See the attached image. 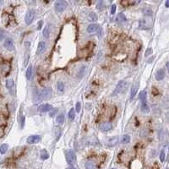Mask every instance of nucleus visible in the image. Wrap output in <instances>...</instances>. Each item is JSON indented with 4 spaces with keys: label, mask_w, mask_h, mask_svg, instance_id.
<instances>
[{
    "label": "nucleus",
    "mask_w": 169,
    "mask_h": 169,
    "mask_svg": "<svg viewBox=\"0 0 169 169\" xmlns=\"http://www.w3.org/2000/svg\"><path fill=\"white\" fill-rule=\"evenodd\" d=\"M128 83L124 80H121L118 82V84L117 85L116 88L114 89V90L112 93V97H115V96H118L120 93H122L126 88H127Z\"/></svg>",
    "instance_id": "f257e3e1"
},
{
    "label": "nucleus",
    "mask_w": 169,
    "mask_h": 169,
    "mask_svg": "<svg viewBox=\"0 0 169 169\" xmlns=\"http://www.w3.org/2000/svg\"><path fill=\"white\" fill-rule=\"evenodd\" d=\"M55 7V10L58 13H61V12L64 11L68 7V3L64 0H58V1H56L54 4Z\"/></svg>",
    "instance_id": "f03ea898"
},
{
    "label": "nucleus",
    "mask_w": 169,
    "mask_h": 169,
    "mask_svg": "<svg viewBox=\"0 0 169 169\" xmlns=\"http://www.w3.org/2000/svg\"><path fill=\"white\" fill-rule=\"evenodd\" d=\"M36 16V11L34 9H29L26 12V15H25V21H26V25H31L33 22L34 19Z\"/></svg>",
    "instance_id": "7ed1b4c3"
},
{
    "label": "nucleus",
    "mask_w": 169,
    "mask_h": 169,
    "mask_svg": "<svg viewBox=\"0 0 169 169\" xmlns=\"http://www.w3.org/2000/svg\"><path fill=\"white\" fill-rule=\"evenodd\" d=\"M3 47L9 51H14L15 50V45H14L13 40L11 38H6L3 42Z\"/></svg>",
    "instance_id": "20e7f679"
},
{
    "label": "nucleus",
    "mask_w": 169,
    "mask_h": 169,
    "mask_svg": "<svg viewBox=\"0 0 169 169\" xmlns=\"http://www.w3.org/2000/svg\"><path fill=\"white\" fill-rule=\"evenodd\" d=\"M52 93H53V90L51 87H46L41 91V96L42 99H48L51 97Z\"/></svg>",
    "instance_id": "39448f33"
},
{
    "label": "nucleus",
    "mask_w": 169,
    "mask_h": 169,
    "mask_svg": "<svg viewBox=\"0 0 169 169\" xmlns=\"http://www.w3.org/2000/svg\"><path fill=\"white\" fill-rule=\"evenodd\" d=\"M6 87L8 89V90L9 91V93L12 96H14L15 94V82H14L13 79H9L6 81Z\"/></svg>",
    "instance_id": "423d86ee"
},
{
    "label": "nucleus",
    "mask_w": 169,
    "mask_h": 169,
    "mask_svg": "<svg viewBox=\"0 0 169 169\" xmlns=\"http://www.w3.org/2000/svg\"><path fill=\"white\" fill-rule=\"evenodd\" d=\"M67 158H68V161H69V162L70 163L71 166H73V165H74L76 163V156H75V153L72 150H69V151H68Z\"/></svg>",
    "instance_id": "0eeeda50"
},
{
    "label": "nucleus",
    "mask_w": 169,
    "mask_h": 169,
    "mask_svg": "<svg viewBox=\"0 0 169 169\" xmlns=\"http://www.w3.org/2000/svg\"><path fill=\"white\" fill-rule=\"evenodd\" d=\"M112 124L109 122H105V123H101V124L99 125V129H100L101 131H103V132H107V131H109L110 129H112Z\"/></svg>",
    "instance_id": "6e6552de"
},
{
    "label": "nucleus",
    "mask_w": 169,
    "mask_h": 169,
    "mask_svg": "<svg viewBox=\"0 0 169 169\" xmlns=\"http://www.w3.org/2000/svg\"><path fill=\"white\" fill-rule=\"evenodd\" d=\"M41 140V136L38 134L36 135H31L27 138L26 141H27L28 144H35V143H38Z\"/></svg>",
    "instance_id": "1a4fd4ad"
},
{
    "label": "nucleus",
    "mask_w": 169,
    "mask_h": 169,
    "mask_svg": "<svg viewBox=\"0 0 169 169\" xmlns=\"http://www.w3.org/2000/svg\"><path fill=\"white\" fill-rule=\"evenodd\" d=\"M53 109V107L50 104H42L39 107L38 110L40 113H47V112H50Z\"/></svg>",
    "instance_id": "9d476101"
},
{
    "label": "nucleus",
    "mask_w": 169,
    "mask_h": 169,
    "mask_svg": "<svg viewBox=\"0 0 169 169\" xmlns=\"http://www.w3.org/2000/svg\"><path fill=\"white\" fill-rule=\"evenodd\" d=\"M46 50V43L44 42H40L38 44V47H37L36 50V55H41L45 52Z\"/></svg>",
    "instance_id": "9b49d317"
},
{
    "label": "nucleus",
    "mask_w": 169,
    "mask_h": 169,
    "mask_svg": "<svg viewBox=\"0 0 169 169\" xmlns=\"http://www.w3.org/2000/svg\"><path fill=\"white\" fill-rule=\"evenodd\" d=\"M99 29V26L97 24H90L87 26L86 28V31L88 33H93V32H96Z\"/></svg>",
    "instance_id": "f8f14e48"
},
{
    "label": "nucleus",
    "mask_w": 169,
    "mask_h": 169,
    "mask_svg": "<svg viewBox=\"0 0 169 169\" xmlns=\"http://www.w3.org/2000/svg\"><path fill=\"white\" fill-rule=\"evenodd\" d=\"M155 77H156V79L157 80H159V81L162 80L165 77L164 69H159V70H157V72H156V74H155Z\"/></svg>",
    "instance_id": "ddd939ff"
},
{
    "label": "nucleus",
    "mask_w": 169,
    "mask_h": 169,
    "mask_svg": "<svg viewBox=\"0 0 169 169\" xmlns=\"http://www.w3.org/2000/svg\"><path fill=\"white\" fill-rule=\"evenodd\" d=\"M141 112L144 113H148L150 112V107L147 104L146 100L141 101Z\"/></svg>",
    "instance_id": "4468645a"
},
{
    "label": "nucleus",
    "mask_w": 169,
    "mask_h": 169,
    "mask_svg": "<svg viewBox=\"0 0 169 169\" xmlns=\"http://www.w3.org/2000/svg\"><path fill=\"white\" fill-rule=\"evenodd\" d=\"M137 83H134V85H132L131 87V90H130V100H133L134 97H135L136 95V92H137Z\"/></svg>",
    "instance_id": "2eb2a0df"
},
{
    "label": "nucleus",
    "mask_w": 169,
    "mask_h": 169,
    "mask_svg": "<svg viewBox=\"0 0 169 169\" xmlns=\"http://www.w3.org/2000/svg\"><path fill=\"white\" fill-rule=\"evenodd\" d=\"M118 136H114V137H113V138H111L107 141V146H109V147L114 146L117 144V142H118Z\"/></svg>",
    "instance_id": "dca6fc26"
},
{
    "label": "nucleus",
    "mask_w": 169,
    "mask_h": 169,
    "mask_svg": "<svg viewBox=\"0 0 169 169\" xmlns=\"http://www.w3.org/2000/svg\"><path fill=\"white\" fill-rule=\"evenodd\" d=\"M31 75H32V66H31V65H30V66L27 68V69H26V79H27L28 80H31Z\"/></svg>",
    "instance_id": "f3484780"
},
{
    "label": "nucleus",
    "mask_w": 169,
    "mask_h": 169,
    "mask_svg": "<svg viewBox=\"0 0 169 169\" xmlns=\"http://www.w3.org/2000/svg\"><path fill=\"white\" fill-rule=\"evenodd\" d=\"M64 120H65V118H64L63 113H60V114H58V117L56 118V122L58 123V124H63V123H64Z\"/></svg>",
    "instance_id": "a211bd4d"
},
{
    "label": "nucleus",
    "mask_w": 169,
    "mask_h": 169,
    "mask_svg": "<svg viewBox=\"0 0 169 169\" xmlns=\"http://www.w3.org/2000/svg\"><path fill=\"white\" fill-rule=\"evenodd\" d=\"M42 35L45 38H49V36H50V29H49L48 26H46L44 27L43 31H42Z\"/></svg>",
    "instance_id": "6ab92c4d"
},
{
    "label": "nucleus",
    "mask_w": 169,
    "mask_h": 169,
    "mask_svg": "<svg viewBox=\"0 0 169 169\" xmlns=\"http://www.w3.org/2000/svg\"><path fill=\"white\" fill-rule=\"evenodd\" d=\"M48 158H49L48 152H47L45 149H43V150L41 151V159H42V160H47V159H48Z\"/></svg>",
    "instance_id": "aec40b11"
},
{
    "label": "nucleus",
    "mask_w": 169,
    "mask_h": 169,
    "mask_svg": "<svg viewBox=\"0 0 169 169\" xmlns=\"http://www.w3.org/2000/svg\"><path fill=\"white\" fill-rule=\"evenodd\" d=\"M85 169H96L95 164L90 161H87L85 163Z\"/></svg>",
    "instance_id": "412c9836"
},
{
    "label": "nucleus",
    "mask_w": 169,
    "mask_h": 169,
    "mask_svg": "<svg viewBox=\"0 0 169 169\" xmlns=\"http://www.w3.org/2000/svg\"><path fill=\"white\" fill-rule=\"evenodd\" d=\"M130 141V137L128 134H124L123 135L122 139H121V143L122 144H128Z\"/></svg>",
    "instance_id": "4be33fe9"
},
{
    "label": "nucleus",
    "mask_w": 169,
    "mask_h": 169,
    "mask_svg": "<svg viewBox=\"0 0 169 169\" xmlns=\"http://www.w3.org/2000/svg\"><path fill=\"white\" fill-rule=\"evenodd\" d=\"M68 117H69V120H74V118H75V111H74V108H71V109L69 110Z\"/></svg>",
    "instance_id": "5701e85b"
},
{
    "label": "nucleus",
    "mask_w": 169,
    "mask_h": 169,
    "mask_svg": "<svg viewBox=\"0 0 169 169\" xmlns=\"http://www.w3.org/2000/svg\"><path fill=\"white\" fill-rule=\"evenodd\" d=\"M139 98H140L141 101L146 100V98H147V92H146V90H142V91H140V94H139Z\"/></svg>",
    "instance_id": "b1692460"
},
{
    "label": "nucleus",
    "mask_w": 169,
    "mask_h": 169,
    "mask_svg": "<svg viewBox=\"0 0 169 169\" xmlns=\"http://www.w3.org/2000/svg\"><path fill=\"white\" fill-rule=\"evenodd\" d=\"M57 87H58V90L59 92H63L64 90V84L63 81H58L57 84Z\"/></svg>",
    "instance_id": "393cba45"
},
{
    "label": "nucleus",
    "mask_w": 169,
    "mask_h": 169,
    "mask_svg": "<svg viewBox=\"0 0 169 169\" xmlns=\"http://www.w3.org/2000/svg\"><path fill=\"white\" fill-rule=\"evenodd\" d=\"M116 19L118 21H121V22H123V21L127 20V18H126V16L123 13H120V14H118V15L117 16Z\"/></svg>",
    "instance_id": "a878e982"
},
{
    "label": "nucleus",
    "mask_w": 169,
    "mask_h": 169,
    "mask_svg": "<svg viewBox=\"0 0 169 169\" xmlns=\"http://www.w3.org/2000/svg\"><path fill=\"white\" fill-rule=\"evenodd\" d=\"M8 145L7 144H3V145L0 146V153L1 154H4V153H6L7 150H8Z\"/></svg>",
    "instance_id": "bb28decb"
},
{
    "label": "nucleus",
    "mask_w": 169,
    "mask_h": 169,
    "mask_svg": "<svg viewBox=\"0 0 169 169\" xmlns=\"http://www.w3.org/2000/svg\"><path fill=\"white\" fill-rule=\"evenodd\" d=\"M140 29H148L149 26L146 25V23H145V20H140Z\"/></svg>",
    "instance_id": "cd10ccee"
},
{
    "label": "nucleus",
    "mask_w": 169,
    "mask_h": 169,
    "mask_svg": "<svg viewBox=\"0 0 169 169\" xmlns=\"http://www.w3.org/2000/svg\"><path fill=\"white\" fill-rule=\"evenodd\" d=\"M89 19L91 21H96L97 20V15L95 13H90V15H89Z\"/></svg>",
    "instance_id": "c85d7f7f"
},
{
    "label": "nucleus",
    "mask_w": 169,
    "mask_h": 169,
    "mask_svg": "<svg viewBox=\"0 0 169 169\" xmlns=\"http://www.w3.org/2000/svg\"><path fill=\"white\" fill-rule=\"evenodd\" d=\"M135 2H132V1H122L121 2V4L122 5H125V6H129V5L131 4H134Z\"/></svg>",
    "instance_id": "c756f323"
},
{
    "label": "nucleus",
    "mask_w": 169,
    "mask_h": 169,
    "mask_svg": "<svg viewBox=\"0 0 169 169\" xmlns=\"http://www.w3.org/2000/svg\"><path fill=\"white\" fill-rule=\"evenodd\" d=\"M165 157H166V154H165V151H161V153H160V160H161V162H163L165 160Z\"/></svg>",
    "instance_id": "7c9ffc66"
},
{
    "label": "nucleus",
    "mask_w": 169,
    "mask_h": 169,
    "mask_svg": "<svg viewBox=\"0 0 169 169\" xmlns=\"http://www.w3.org/2000/svg\"><path fill=\"white\" fill-rule=\"evenodd\" d=\"M143 12L145 15H148V16H151V15H152V11L150 9H145L143 10Z\"/></svg>",
    "instance_id": "2f4dec72"
},
{
    "label": "nucleus",
    "mask_w": 169,
    "mask_h": 169,
    "mask_svg": "<svg viewBox=\"0 0 169 169\" xmlns=\"http://www.w3.org/2000/svg\"><path fill=\"white\" fill-rule=\"evenodd\" d=\"M80 107H81V106H80V102H76V104H75V109H76V112L77 113H79L80 111Z\"/></svg>",
    "instance_id": "473e14b6"
},
{
    "label": "nucleus",
    "mask_w": 169,
    "mask_h": 169,
    "mask_svg": "<svg viewBox=\"0 0 169 169\" xmlns=\"http://www.w3.org/2000/svg\"><path fill=\"white\" fill-rule=\"evenodd\" d=\"M151 53H152V49L151 48H148V49H146V51H145V57H148V56H150Z\"/></svg>",
    "instance_id": "72a5a7b5"
},
{
    "label": "nucleus",
    "mask_w": 169,
    "mask_h": 169,
    "mask_svg": "<svg viewBox=\"0 0 169 169\" xmlns=\"http://www.w3.org/2000/svg\"><path fill=\"white\" fill-rule=\"evenodd\" d=\"M55 134H56V135H58V137H59L60 134H61V130L58 127L55 128Z\"/></svg>",
    "instance_id": "f704fd0d"
},
{
    "label": "nucleus",
    "mask_w": 169,
    "mask_h": 169,
    "mask_svg": "<svg viewBox=\"0 0 169 169\" xmlns=\"http://www.w3.org/2000/svg\"><path fill=\"white\" fill-rule=\"evenodd\" d=\"M115 12H116V5L113 4V5H112V7H111V15L115 14Z\"/></svg>",
    "instance_id": "c9c22d12"
},
{
    "label": "nucleus",
    "mask_w": 169,
    "mask_h": 169,
    "mask_svg": "<svg viewBox=\"0 0 169 169\" xmlns=\"http://www.w3.org/2000/svg\"><path fill=\"white\" fill-rule=\"evenodd\" d=\"M24 125H25V117L22 116L21 117V120H20V127L21 129L24 128Z\"/></svg>",
    "instance_id": "e433bc0d"
},
{
    "label": "nucleus",
    "mask_w": 169,
    "mask_h": 169,
    "mask_svg": "<svg viewBox=\"0 0 169 169\" xmlns=\"http://www.w3.org/2000/svg\"><path fill=\"white\" fill-rule=\"evenodd\" d=\"M3 37H4V32H3V31L0 30V41L3 40Z\"/></svg>",
    "instance_id": "4c0bfd02"
},
{
    "label": "nucleus",
    "mask_w": 169,
    "mask_h": 169,
    "mask_svg": "<svg viewBox=\"0 0 169 169\" xmlns=\"http://www.w3.org/2000/svg\"><path fill=\"white\" fill-rule=\"evenodd\" d=\"M42 24H43V21H42V20H40V21L38 22V30H41V29H42Z\"/></svg>",
    "instance_id": "58836bf2"
},
{
    "label": "nucleus",
    "mask_w": 169,
    "mask_h": 169,
    "mask_svg": "<svg viewBox=\"0 0 169 169\" xmlns=\"http://www.w3.org/2000/svg\"><path fill=\"white\" fill-rule=\"evenodd\" d=\"M57 112V109H53V112H52V113H50V116L51 117H53L54 116V113H56Z\"/></svg>",
    "instance_id": "ea45409f"
},
{
    "label": "nucleus",
    "mask_w": 169,
    "mask_h": 169,
    "mask_svg": "<svg viewBox=\"0 0 169 169\" xmlns=\"http://www.w3.org/2000/svg\"><path fill=\"white\" fill-rule=\"evenodd\" d=\"M165 5H166L167 8H169V0L166 1V3H165Z\"/></svg>",
    "instance_id": "a19ab883"
},
{
    "label": "nucleus",
    "mask_w": 169,
    "mask_h": 169,
    "mask_svg": "<svg viewBox=\"0 0 169 169\" xmlns=\"http://www.w3.org/2000/svg\"><path fill=\"white\" fill-rule=\"evenodd\" d=\"M166 67H167V69H168V73H169V62H168V63H167Z\"/></svg>",
    "instance_id": "79ce46f5"
},
{
    "label": "nucleus",
    "mask_w": 169,
    "mask_h": 169,
    "mask_svg": "<svg viewBox=\"0 0 169 169\" xmlns=\"http://www.w3.org/2000/svg\"><path fill=\"white\" fill-rule=\"evenodd\" d=\"M153 59H154V57H152V58H150V59H149L148 60V63H151V62H152V60Z\"/></svg>",
    "instance_id": "37998d69"
},
{
    "label": "nucleus",
    "mask_w": 169,
    "mask_h": 169,
    "mask_svg": "<svg viewBox=\"0 0 169 169\" xmlns=\"http://www.w3.org/2000/svg\"><path fill=\"white\" fill-rule=\"evenodd\" d=\"M69 169H75V168H74L73 166H70V167H69Z\"/></svg>",
    "instance_id": "c03bdc74"
},
{
    "label": "nucleus",
    "mask_w": 169,
    "mask_h": 169,
    "mask_svg": "<svg viewBox=\"0 0 169 169\" xmlns=\"http://www.w3.org/2000/svg\"><path fill=\"white\" fill-rule=\"evenodd\" d=\"M166 169H169V168H166Z\"/></svg>",
    "instance_id": "a18cd8bd"
},
{
    "label": "nucleus",
    "mask_w": 169,
    "mask_h": 169,
    "mask_svg": "<svg viewBox=\"0 0 169 169\" xmlns=\"http://www.w3.org/2000/svg\"><path fill=\"white\" fill-rule=\"evenodd\" d=\"M112 169H114V168H112Z\"/></svg>",
    "instance_id": "49530a36"
},
{
    "label": "nucleus",
    "mask_w": 169,
    "mask_h": 169,
    "mask_svg": "<svg viewBox=\"0 0 169 169\" xmlns=\"http://www.w3.org/2000/svg\"><path fill=\"white\" fill-rule=\"evenodd\" d=\"M168 149H169V148H168Z\"/></svg>",
    "instance_id": "de8ad7c7"
}]
</instances>
